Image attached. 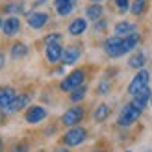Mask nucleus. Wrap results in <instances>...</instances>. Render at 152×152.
Returning a JSON list of instances; mask_svg holds the SVG:
<instances>
[{
  "mask_svg": "<svg viewBox=\"0 0 152 152\" xmlns=\"http://www.w3.org/2000/svg\"><path fill=\"white\" fill-rule=\"evenodd\" d=\"M139 117H141V110L135 108V106L130 102V104H126L124 108L121 110L119 119H117V124H119L121 128H128V126H132Z\"/></svg>",
  "mask_w": 152,
  "mask_h": 152,
  "instance_id": "1",
  "label": "nucleus"
},
{
  "mask_svg": "<svg viewBox=\"0 0 152 152\" xmlns=\"http://www.w3.org/2000/svg\"><path fill=\"white\" fill-rule=\"evenodd\" d=\"M86 137H87V130H86V128L72 126V128H69V130L63 134L61 141L65 143L67 147H78V145H82V143L86 141Z\"/></svg>",
  "mask_w": 152,
  "mask_h": 152,
  "instance_id": "2",
  "label": "nucleus"
},
{
  "mask_svg": "<svg viewBox=\"0 0 152 152\" xmlns=\"http://www.w3.org/2000/svg\"><path fill=\"white\" fill-rule=\"evenodd\" d=\"M148 82H150V74H148V71H145V69H139L137 72H135V76L132 78V82L128 83V95H137L141 89H145V87H148Z\"/></svg>",
  "mask_w": 152,
  "mask_h": 152,
  "instance_id": "3",
  "label": "nucleus"
},
{
  "mask_svg": "<svg viewBox=\"0 0 152 152\" xmlns=\"http://www.w3.org/2000/svg\"><path fill=\"white\" fill-rule=\"evenodd\" d=\"M83 80H86V72H83L82 69H76V71H72L71 74L65 76V80L59 83V87H61V91L71 93V91H74L76 87L83 86Z\"/></svg>",
  "mask_w": 152,
  "mask_h": 152,
  "instance_id": "4",
  "label": "nucleus"
},
{
  "mask_svg": "<svg viewBox=\"0 0 152 152\" xmlns=\"http://www.w3.org/2000/svg\"><path fill=\"white\" fill-rule=\"evenodd\" d=\"M82 119H83V108L82 106H72L61 115V124L72 128V126H78Z\"/></svg>",
  "mask_w": 152,
  "mask_h": 152,
  "instance_id": "5",
  "label": "nucleus"
},
{
  "mask_svg": "<svg viewBox=\"0 0 152 152\" xmlns=\"http://www.w3.org/2000/svg\"><path fill=\"white\" fill-rule=\"evenodd\" d=\"M121 47H123V37H121V35H111V37H108V39L104 41V52H106L110 58H119V56H123V50H121Z\"/></svg>",
  "mask_w": 152,
  "mask_h": 152,
  "instance_id": "6",
  "label": "nucleus"
},
{
  "mask_svg": "<svg viewBox=\"0 0 152 152\" xmlns=\"http://www.w3.org/2000/svg\"><path fill=\"white\" fill-rule=\"evenodd\" d=\"M24 119H26L28 124H37V123L47 119V110L43 106H30L24 113Z\"/></svg>",
  "mask_w": 152,
  "mask_h": 152,
  "instance_id": "7",
  "label": "nucleus"
},
{
  "mask_svg": "<svg viewBox=\"0 0 152 152\" xmlns=\"http://www.w3.org/2000/svg\"><path fill=\"white\" fill-rule=\"evenodd\" d=\"M82 56V48L78 45H69L63 48V56H61V63L63 65H74Z\"/></svg>",
  "mask_w": 152,
  "mask_h": 152,
  "instance_id": "8",
  "label": "nucleus"
},
{
  "mask_svg": "<svg viewBox=\"0 0 152 152\" xmlns=\"http://www.w3.org/2000/svg\"><path fill=\"white\" fill-rule=\"evenodd\" d=\"M2 32H4L7 37L17 35V34L20 32V19H19V17H15V15L7 17V19L4 20V24H2Z\"/></svg>",
  "mask_w": 152,
  "mask_h": 152,
  "instance_id": "9",
  "label": "nucleus"
},
{
  "mask_svg": "<svg viewBox=\"0 0 152 152\" xmlns=\"http://www.w3.org/2000/svg\"><path fill=\"white\" fill-rule=\"evenodd\" d=\"M26 20H28V24L32 26L34 30H41L48 22V15L43 13V11H32V13H28Z\"/></svg>",
  "mask_w": 152,
  "mask_h": 152,
  "instance_id": "10",
  "label": "nucleus"
},
{
  "mask_svg": "<svg viewBox=\"0 0 152 152\" xmlns=\"http://www.w3.org/2000/svg\"><path fill=\"white\" fill-rule=\"evenodd\" d=\"M45 54H47V59H48L50 63L61 61V56H63V47H61V43H50V45H47Z\"/></svg>",
  "mask_w": 152,
  "mask_h": 152,
  "instance_id": "11",
  "label": "nucleus"
},
{
  "mask_svg": "<svg viewBox=\"0 0 152 152\" xmlns=\"http://www.w3.org/2000/svg\"><path fill=\"white\" fill-rule=\"evenodd\" d=\"M150 96H152V91L150 87H145V89H141L137 95H134L132 96V104L135 106V108H139L141 111L147 108V104L150 102Z\"/></svg>",
  "mask_w": 152,
  "mask_h": 152,
  "instance_id": "12",
  "label": "nucleus"
},
{
  "mask_svg": "<svg viewBox=\"0 0 152 152\" xmlns=\"http://www.w3.org/2000/svg\"><path fill=\"white\" fill-rule=\"evenodd\" d=\"M28 102H30V95H17V96L13 98V102L4 110V113L20 111V110H24V106H28Z\"/></svg>",
  "mask_w": 152,
  "mask_h": 152,
  "instance_id": "13",
  "label": "nucleus"
},
{
  "mask_svg": "<svg viewBox=\"0 0 152 152\" xmlns=\"http://www.w3.org/2000/svg\"><path fill=\"white\" fill-rule=\"evenodd\" d=\"M113 32H115V35H121V37H126V35H132L137 32V26L134 24V22H128V20H121L115 24V28H113Z\"/></svg>",
  "mask_w": 152,
  "mask_h": 152,
  "instance_id": "14",
  "label": "nucleus"
},
{
  "mask_svg": "<svg viewBox=\"0 0 152 152\" xmlns=\"http://www.w3.org/2000/svg\"><path fill=\"white\" fill-rule=\"evenodd\" d=\"M54 7H56L58 15L67 17V15H71L72 10L76 7V0H54Z\"/></svg>",
  "mask_w": 152,
  "mask_h": 152,
  "instance_id": "15",
  "label": "nucleus"
},
{
  "mask_svg": "<svg viewBox=\"0 0 152 152\" xmlns=\"http://www.w3.org/2000/svg\"><path fill=\"white\" fill-rule=\"evenodd\" d=\"M141 43V35L135 32V34H132V35H126V37H123V47H121V50H123V56L124 54H128V52H132V50H135V47Z\"/></svg>",
  "mask_w": 152,
  "mask_h": 152,
  "instance_id": "16",
  "label": "nucleus"
},
{
  "mask_svg": "<svg viewBox=\"0 0 152 152\" xmlns=\"http://www.w3.org/2000/svg\"><path fill=\"white\" fill-rule=\"evenodd\" d=\"M17 96V93H15V89L13 87H0V110H6L7 106H10L13 102V98Z\"/></svg>",
  "mask_w": 152,
  "mask_h": 152,
  "instance_id": "17",
  "label": "nucleus"
},
{
  "mask_svg": "<svg viewBox=\"0 0 152 152\" xmlns=\"http://www.w3.org/2000/svg\"><path fill=\"white\" fill-rule=\"evenodd\" d=\"M87 30V20L86 19H74L71 24H69V34L71 35H82L83 32Z\"/></svg>",
  "mask_w": 152,
  "mask_h": 152,
  "instance_id": "18",
  "label": "nucleus"
},
{
  "mask_svg": "<svg viewBox=\"0 0 152 152\" xmlns=\"http://www.w3.org/2000/svg\"><path fill=\"white\" fill-rule=\"evenodd\" d=\"M108 117H110V106L108 104H98L93 111V119L96 123H104Z\"/></svg>",
  "mask_w": 152,
  "mask_h": 152,
  "instance_id": "19",
  "label": "nucleus"
},
{
  "mask_svg": "<svg viewBox=\"0 0 152 152\" xmlns=\"http://www.w3.org/2000/svg\"><path fill=\"white\" fill-rule=\"evenodd\" d=\"M145 63H147V56L143 54V52H135V54L128 59V67H132V69H143L145 67Z\"/></svg>",
  "mask_w": 152,
  "mask_h": 152,
  "instance_id": "20",
  "label": "nucleus"
},
{
  "mask_svg": "<svg viewBox=\"0 0 152 152\" xmlns=\"http://www.w3.org/2000/svg\"><path fill=\"white\" fill-rule=\"evenodd\" d=\"M102 13H104L102 4H91V6H87V10H86V15L91 20H100L102 19Z\"/></svg>",
  "mask_w": 152,
  "mask_h": 152,
  "instance_id": "21",
  "label": "nucleus"
},
{
  "mask_svg": "<svg viewBox=\"0 0 152 152\" xmlns=\"http://www.w3.org/2000/svg\"><path fill=\"white\" fill-rule=\"evenodd\" d=\"M28 56V47L24 43H15L11 47V58L13 59H22Z\"/></svg>",
  "mask_w": 152,
  "mask_h": 152,
  "instance_id": "22",
  "label": "nucleus"
},
{
  "mask_svg": "<svg viewBox=\"0 0 152 152\" xmlns=\"http://www.w3.org/2000/svg\"><path fill=\"white\" fill-rule=\"evenodd\" d=\"M145 7H147V0H134L130 4V11L135 15V17H139V15H143Z\"/></svg>",
  "mask_w": 152,
  "mask_h": 152,
  "instance_id": "23",
  "label": "nucleus"
},
{
  "mask_svg": "<svg viewBox=\"0 0 152 152\" xmlns=\"http://www.w3.org/2000/svg\"><path fill=\"white\" fill-rule=\"evenodd\" d=\"M86 86H80V87H76L74 91H71V100L72 102H80V100H83V96H86Z\"/></svg>",
  "mask_w": 152,
  "mask_h": 152,
  "instance_id": "24",
  "label": "nucleus"
},
{
  "mask_svg": "<svg viewBox=\"0 0 152 152\" xmlns=\"http://www.w3.org/2000/svg\"><path fill=\"white\" fill-rule=\"evenodd\" d=\"M4 10L7 13H20V11H24V6H22V2H13V4H7Z\"/></svg>",
  "mask_w": 152,
  "mask_h": 152,
  "instance_id": "25",
  "label": "nucleus"
},
{
  "mask_svg": "<svg viewBox=\"0 0 152 152\" xmlns=\"http://www.w3.org/2000/svg\"><path fill=\"white\" fill-rule=\"evenodd\" d=\"M110 89H111V83H110L108 80H104V82H100V83L96 86V93L106 95V93H110Z\"/></svg>",
  "mask_w": 152,
  "mask_h": 152,
  "instance_id": "26",
  "label": "nucleus"
},
{
  "mask_svg": "<svg viewBox=\"0 0 152 152\" xmlns=\"http://www.w3.org/2000/svg\"><path fill=\"white\" fill-rule=\"evenodd\" d=\"M115 6L121 13H126L130 10V0H115Z\"/></svg>",
  "mask_w": 152,
  "mask_h": 152,
  "instance_id": "27",
  "label": "nucleus"
},
{
  "mask_svg": "<svg viewBox=\"0 0 152 152\" xmlns=\"http://www.w3.org/2000/svg\"><path fill=\"white\" fill-rule=\"evenodd\" d=\"M45 43L50 45V43H61V35L59 34H48L47 37H45Z\"/></svg>",
  "mask_w": 152,
  "mask_h": 152,
  "instance_id": "28",
  "label": "nucleus"
},
{
  "mask_svg": "<svg viewBox=\"0 0 152 152\" xmlns=\"http://www.w3.org/2000/svg\"><path fill=\"white\" fill-rule=\"evenodd\" d=\"M11 152H28V145L26 143H19V145H15L11 148Z\"/></svg>",
  "mask_w": 152,
  "mask_h": 152,
  "instance_id": "29",
  "label": "nucleus"
},
{
  "mask_svg": "<svg viewBox=\"0 0 152 152\" xmlns=\"http://www.w3.org/2000/svg\"><path fill=\"white\" fill-rule=\"evenodd\" d=\"M95 22H96V24H95V30H96V32H98V30H104V28H106V22H104V20H100V22L95 20Z\"/></svg>",
  "mask_w": 152,
  "mask_h": 152,
  "instance_id": "30",
  "label": "nucleus"
},
{
  "mask_svg": "<svg viewBox=\"0 0 152 152\" xmlns=\"http://www.w3.org/2000/svg\"><path fill=\"white\" fill-rule=\"evenodd\" d=\"M4 65H6V56H4V52L0 50V69H2Z\"/></svg>",
  "mask_w": 152,
  "mask_h": 152,
  "instance_id": "31",
  "label": "nucleus"
},
{
  "mask_svg": "<svg viewBox=\"0 0 152 152\" xmlns=\"http://www.w3.org/2000/svg\"><path fill=\"white\" fill-rule=\"evenodd\" d=\"M54 152H71V150H69V148H56Z\"/></svg>",
  "mask_w": 152,
  "mask_h": 152,
  "instance_id": "32",
  "label": "nucleus"
},
{
  "mask_svg": "<svg viewBox=\"0 0 152 152\" xmlns=\"http://www.w3.org/2000/svg\"><path fill=\"white\" fill-rule=\"evenodd\" d=\"M93 4H100V2H106V0H91Z\"/></svg>",
  "mask_w": 152,
  "mask_h": 152,
  "instance_id": "33",
  "label": "nucleus"
},
{
  "mask_svg": "<svg viewBox=\"0 0 152 152\" xmlns=\"http://www.w3.org/2000/svg\"><path fill=\"white\" fill-rule=\"evenodd\" d=\"M47 0H35V4H45Z\"/></svg>",
  "mask_w": 152,
  "mask_h": 152,
  "instance_id": "34",
  "label": "nucleus"
},
{
  "mask_svg": "<svg viewBox=\"0 0 152 152\" xmlns=\"http://www.w3.org/2000/svg\"><path fill=\"white\" fill-rule=\"evenodd\" d=\"M4 150V145H2V139H0V152H2Z\"/></svg>",
  "mask_w": 152,
  "mask_h": 152,
  "instance_id": "35",
  "label": "nucleus"
},
{
  "mask_svg": "<svg viewBox=\"0 0 152 152\" xmlns=\"http://www.w3.org/2000/svg\"><path fill=\"white\" fill-rule=\"evenodd\" d=\"M2 24H4V20H2V19H0V28H2Z\"/></svg>",
  "mask_w": 152,
  "mask_h": 152,
  "instance_id": "36",
  "label": "nucleus"
},
{
  "mask_svg": "<svg viewBox=\"0 0 152 152\" xmlns=\"http://www.w3.org/2000/svg\"><path fill=\"white\" fill-rule=\"evenodd\" d=\"M93 152H104V150H93Z\"/></svg>",
  "mask_w": 152,
  "mask_h": 152,
  "instance_id": "37",
  "label": "nucleus"
},
{
  "mask_svg": "<svg viewBox=\"0 0 152 152\" xmlns=\"http://www.w3.org/2000/svg\"><path fill=\"white\" fill-rule=\"evenodd\" d=\"M150 106H152V96H150Z\"/></svg>",
  "mask_w": 152,
  "mask_h": 152,
  "instance_id": "38",
  "label": "nucleus"
},
{
  "mask_svg": "<svg viewBox=\"0 0 152 152\" xmlns=\"http://www.w3.org/2000/svg\"><path fill=\"white\" fill-rule=\"evenodd\" d=\"M124 152H130V150H124Z\"/></svg>",
  "mask_w": 152,
  "mask_h": 152,
  "instance_id": "39",
  "label": "nucleus"
},
{
  "mask_svg": "<svg viewBox=\"0 0 152 152\" xmlns=\"http://www.w3.org/2000/svg\"><path fill=\"white\" fill-rule=\"evenodd\" d=\"M148 152H152V150H148Z\"/></svg>",
  "mask_w": 152,
  "mask_h": 152,
  "instance_id": "40",
  "label": "nucleus"
}]
</instances>
